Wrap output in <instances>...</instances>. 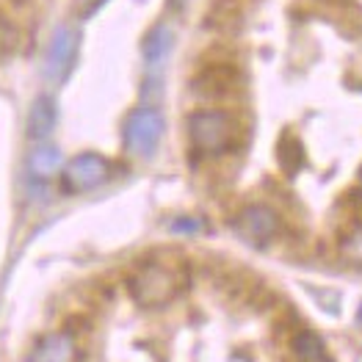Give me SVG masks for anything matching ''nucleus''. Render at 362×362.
<instances>
[{"instance_id": "f8f14e48", "label": "nucleus", "mask_w": 362, "mask_h": 362, "mask_svg": "<svg viewBox=\"0 0 362 362\" xmlns=\"http://www.w3.org/2000/svg\"><path fill=\"white\" fill-rule=\"evenodd\" d=\"M28 166H30V175H33L36 180H50L61 169V150L53 147V144H45V141H42L36 150L30 152Z\"/></svg>"}, {"instance_id": "f03ea898", "label": "nucleus", "mask_w": 362, "mask_h": 362, "mask_svg": "<svg viewBox=\"0 0 362 362\" xmlns=\"http://www.w3.org/2000/svg\"><path fill=\"white\" fill-rule=\"evenodd\" d=\"M188 141H191V150L202 158H218V155H227L238 147V139H241V122L235 114L230 111H221V108H202V111H194L188 122Z\"/></svg>"}, {"instance_id": "39448f33", "label": "nucleus", "mask_w": 362, "mask_h": 362, "mask_svg": "<svg viewBox=\"0 0 362 362\" xmlns=\"http://www.w3.org/2000/svg\"><path fill=\"white\" fill-rule=\"evenodd\" d=\"M233 227L249 246H269L282 233V216L266 202H255L235 216Z\"/></svg>"}, {"instance_id": "423d86ee", "label": "nucleus", "mask_w": 362, "mask_h": 362, "mask_svg": "<svg viewBox=\"0 0 362 362\" xmlns=\"http://www.w3.org/2000/svg\"><path fill=\"white\" fill-rule=\"evenodd\" d=\"M108 177H111V163L97 152H83L64 166L61 185L66 194H86L100 188Z\"/></svg>"}, {"instance_id": "1a4fd4ad", "label": "nucleus", "mask_w": 362, "mask_h": 362, "mask_svg": "<svg viewBox=\"0 0 362 362\" xmlns=\"http://www.w3.org/2000/svg\"><path fill=\"white\" fill-rule=\"evenodd\" d=\"M56 122H59V108H56V100L50 94H39L33 103H30L28 111V139L30 141H47L50 133L56 130Z\"/></svg>"}, {"instance_id": "f257e3e1", "label": "nucleus", "mask_w": 362, "mask_h": 362, "mask_svg": "<svg viewBox=\"0 0 362 362\" xmlns=\"http://www.w3.org/2000/svg\"><path fill=\"white\" fill-rule=\"evenodd\" d=\"M185 285H188V269L166 263V260L141 263L127 276V291H130L133 302L139 307H147V310L172 304Z\"/></svg>"}, {"instance_id": "f3484780", "label": "nucleus", "mask_w": 362, "mask_h": 362, "mask_svg": "<svg viewBox=\"0 0 362 362\" xmlns=\"http://www.w3.org/2000/svg\"><path fill=\"white\" fill-rule=\"evenodd\" d=\"M169 230H172V233H180V235H194V233L202 230V224H199L197 218H175V221L169 224Z\"/></svg>"}, {"instance_id": "ddd939ff", "label": "nucleus", "mask_w": 362, "mask_h": 362, "mask_svg": "<svg viewBox=\"0 0 362 362\" xmlns=\"http://www.w3.org/2000/svg\"><path fill=\"white\" fill-rule=\"evenodd\" d=\"M304 163V147L299 144L296 136H282L279 141V166L285 169V175H296Z\"/></svg>"}, {"instance_id": "4468645a", "label": "nucleus", "mask_w": 362, "mask_h": 362, "mask_svg": "<svg viewBox=\"0 0 362 362\" xmlns=\"http://www.w3.org/2000/svg\"><path fill=\"white\" fill-rule=\"evenodd\" d=\"M340 257L351 266L362 269V224H354L349 235L340 241Z\"/></svg>"}, {"instance_id": "20e7f679", "label": "nucleus", "mask_w": 362, "mask_h": 362, "mask_svg": "<svg viewBox=\"0 0 362 362\" xmlns=\"http://www.w3.org/2000/svg\"><path fill=\"white\" fill-rule=\"evenodd\" d=\"M78 50H81V33L75 28H69V25L56 28L50 45H47V53H45V69H42L45 81L61 86L75 69Z\"/></svg>"}, {"instance_id": "6ab92c4d", "label": "nucleus", "mask_w": 362, "mask_h": 362, "mask_svg": "<svg viewBox=\"0 0 362 362\" xmlns=\"http://www.w3.org/2000/svg\"><path fill=\"white\" fill-rule=\"evenodd\" d=\"M360 321H362V310H360Z\"/></svg>"}, {"instance_id": "7ed1b4c3", "label": "nucleus", "mask_w": 362, "mask_h": 362, "mask_svg": "<svg viewBox=\"0 0 362 362\" xmlns=\"http://www.w3.org/2000/svg\"><path fill=\"white\" fill-rule=\"evenodd\" d=\"M163 130H166V122L160 117V111H155V108H136L127 117V122H124V147H127L130 155L147 160L160 147Z\"/></svg>"}, {"instance_id": "a211bd4d", "label": "nucleus", "mask_w": 362, "mask_h": 362, "mask_svg": "<svg viewBox=\"0 0 362 362\" xmlns=\"http://www.w3.org/2000/svg\"><path fill=\"white\" fill-rule=\"evenodd\" d=\"M11 3H28V0H11Z\"/></svg>"}, {"instance_id": "0eeeda50", "label": "nucleus", "mask_w": 362, "mask_h": 362, "mask_svg": "<svg viewBox=\"0 0 362 362\" xmlns=\"http://www.w3.org/2000/svg\"><path fill=\"white\" fill-rule=\"evenodd\" d=\"M241 86V72L235 64L230 61H211L205 64L194 78H191V89L197 97H208V100H221L235 94Z\"/></svg>"}, {"instance_id": "9b49d317", "label": "nucleus", "mask_w": 362, "mask_h": 362, "mask_svg": "<svg viewBox=\"0 0 362 362\" xmlns=\"http://www.w3.org/2000/svg\"><path fill=\"white\" fill-rule=\"evenodd\" d=\"M291 351L299 362H324L327 360V343L318 332L299 329L291 337Z\"/></svg>"}, {"instance_id": "9d476101", "label": "nucleus", "mask_w": 362, "mask_h": 362, "mask_svg": "<svg viewBox=\"0 0 362 362\" xmlns=\"http://www.w3.org/2000/svg\"><path fill=\"white\" fill-rule=\"evenodd\" d=\"M172 45H175V30L169 25H155V28L144 36V45H141V56H144V64L150 69H160L169 53H172Z\"/></svg>"}, {"instance_id": "dca6fc26", "label": "nucleus", "mask_w": 362, "mask_h": 362, "mask_svg": "<svg viewBox=\"0 0 362 362\" xmlns=\"http://www.w3.org/2000/svg\"><path fill=\"white\" fill-rule=\"evenodd\" d=\"M103 3H105V0H75V3H72V11H75V17L86 20V17L97 14V11L103 8Z\"/></svg>"}, {"instance_id": "6e6552de", "label": "nucleus", "mask_w": 362, "mask_h": 362, "mask_svg": "<svg viewBox=\"0 0 362 362\" xmlns=\"http://www.w3.org/2000/svg\"><path fill=\"white\" fill-rule=\"evenodd\" d=\"M28 362H78V343L72 332L45 334L36 346Z\"/></svg>"}, {"instance_id": "2eb2a0df", "label": "nucleus", "mask_w": 362, "mask_h": 362, "mask_svg": "<svg viewBox=\"0 0 362 362\" xmlns=\"http://www.w3.org/2000/svg\"><path fill=\"white\" fill-rule=\"evenodd\" d=\"M17 45H20V30L0 11V59H6L8 53H14Z\"/></svg>"}]
</instances>
